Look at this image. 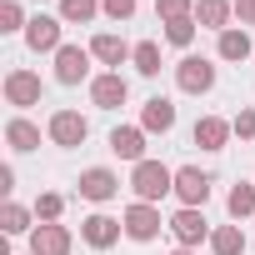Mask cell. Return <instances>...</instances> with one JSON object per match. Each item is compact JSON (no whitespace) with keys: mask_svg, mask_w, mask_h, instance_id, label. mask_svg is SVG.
Segmentation results:
<instances>
[{"mask_svg":"<svg viewBox=\"0 0 255 255\" xmlns=\"http://www.w3.org/2000/svg\"><path fill=\"white\" fill-rule=\"evenodd\" d=\"M130 185H135V195L150 205V200H160L165 190H175V170H165L160 160H140L135 175H130Z\"/></svg>","mask_w":255,"mask_h":255,"instance_id":"6da1fadb","label":"cell"},{"mask_svg":"<svg viewBox=\"0 0 255 255\" xmlns=\"http://www.w3.org/2000/svg\"><path fill=\"white\" fill-rule=\"evenodd\" d=\"M175 85H180L185 95H205V90L215 85V65H210V60H200V55H185V60H180V70H175Z\"/></svg>","mask_w":255,"mask_h":255,"instance_id":"7a4b0ae2","label":"cell"},{"mask_svg":"<svg viewBox=\"0 0 255 255\" xmlns=\"http://www.w3.org/2000/svg\"><path fill=\"white\" fill-rule=\"evenodd\" d=\"M85 75H90V50L60 45V50H55V80H60V85H80Z\"/></svg>","mask_w":255,"mask_h":255,"instance_id":"3957f363","label":"cell"},{"mask_svg":"<svg viewBox=\"0 0 255 255\" xmlns=\"http://www.w3.org/2000/svg\"><path fill=\"white\" fill-rule=\"evenodd\" d=\"M85 135H90L85 115H75V110H55V115H50V140H55V145L70 150V145H80Z\"/></svg>","mask_w":255,"mask_h":255,"instance_id":"277c9868","label":"cell"},{"mask_svg":"<svg viewBox=\"0 0 255 255\" xmlns=\"http://www.w3.org/2000/svg\"><path fill=\"white\" fill-rule=\"evenodd\" d=\"M125 235H130V240H155L160 235V210L145 205V200H135L130 210H125Z\"/></svg>","mask_w":255,"mask_h":255,"instance_id":"5b68a950","label":"cell"},{"mask_svg":"<svg viewBox=\"0 0 255 255\" xmlns=\"http://www.w3.org/2000/svg\"><path fill=\"white\" fill-rule=\"evenodd\" d=\"M5 100L20 105V110L25 105H40V75L35 70H10L5 75Z\"/></svg>","mask_w":255,"mask_h":255,"instance_id":"8992f818","label":"cell"},{"mask_svg":"<svg viewBox=\"0 0 255 255\" xmlns=\"http://www.w3.org/2000/svg\"><path fill=\"white\" fill-rule=\"evenodd\" d=\"M175 195L185 200V205H205L210 200V175L205 170H195V165H185V170H175Z\"/></svg>","mask_w":255,"mask_h":255,"instance_id":"52a82bcc","label":"cell"},{"mask_svg":"<svg viewBox=\"0 0 255 255\" xmlns=\"http://www.w3.org/2000/svg\"><path fill=\"white\" fill-rule=\"evenodd\" d=\"M110 150L120 155V160H145V130H135V125H115L110 130Z\"/></svg>","mask_w":255,"mask_h":255,"instance_id":"ba28073f","label":"cell"},{"mask_svg":"<svg viewBox=\"0 0 255 255\" xmlns=\"http://www.w3.org/2000/svg\"><path fill=\"white\" fill-rule=\"evenodd\" d=\"M170 235H175L180 245H200V240L210 235V225H205V215H200L195 205H185V210H180V215L170 220Z\"/></svg>","mask_w":255,"mask_h":255,"instance_id":"9c48e42d","label":"cell"},{"mask_svg":"<svg viewBox=\"0 0 255 255\" xmlns=\"http://www.w3.org/2000/svg\"><path fill=\"white\" fill-rule=\"evenodd\" d=\"M120 230H125V220H110V215H85V225H80V235H85L95 250H110V245L120 240Z\"/></svg>","mask_w":255,"mask_h":255,"instance_id":"30bf717a","label":"cell"},{"mask_svg":"<svg viewBox=\"0 0 255 255\" xmlns=\"http://www.w3.org/2000/svg\"><path fill=\"white\" fill-rule=\"evenodd\" d=\"M30 255H70V230H65V225H40V230H30Z\"/></svg>","mask_w":255,"mask_h":255,"instance_id":"8fae6325","label":"cell"},{"mask_svg":"<svg viewBox=\"0 0 255 255\" xmlns=\"http://www.w3.org/2000/svg\"><path fill=\"white\" fill-rule=\"evenodd\" d=\"M125 95H130V85H125L120 75H95V80H90V100H95L100 110H115V105H125Z\"/></svg>","mask_w":255,"mask_h":255,"instance_id":"7c38bea8","label":"cell"},{"mask_svg":"<svg viewBox=\"0 0 255 255\" xmlns=\"http://www.w3.org/2000/svg\"><path fill=\"white\" fill-rule=\"evenodd\" d=\"M25 45L30 50H60V20L55 15H35L25 25Z\"/></svg>","mask_w":255,"mask_h":255,"instance_id":"4fadbf2b","label":"cell"},{"mask_svg":"<svg viewBox=\"0 0 255 255\" xmlns=\"http://www.w3.org/2000/svg\"><path fill=\"white\" fill-rule=\"evenodd\" d=\"M120 190V180H115V170H105V165H90L85 175H80V195L85 200H110Z\"/></svg>","mask_w":255,"mask_h":255,"instance_id":"5bb4252c","label":"cell"},{"mask_svg":"<svg viewBox=\"0 0 255 255\" xmlns=\"http://www.w3.org/2000/svg\"><path fill=\"white\" fill-rule=\"evenodd\" d=\"M225 140H230V120H220V115H200L195 120V145L200 150H225Z\"/></svg>","mask_w":255,"mask_h":255,"instance_id":"9a60e30c","label":"cell"},{"mask_svg":"<svg viewBox=\"0 0 255 255\" xmlns=\"http://www.w3.org/2000/svg\"><path fill=\"white\" fill-rule=\"evenodd\" d=\"M140 125H145V130H170V125H175V105L165 100V95H155V100H145V110H140Z\"/></svg>","mask_w":255,"mask_h":255,"instance_id":"2e32d148","label":"cell"},{"mask_svg":"<svg viewBox=\"0 0 255 255\" xmlns=\"http://www.w3.org/2000/svg\"><path fill=\"white\" fill-rule=\"evenodd\" d=\"M90 55L105 60V65H120V60H130V55H135V45H125L120 35H95V40H90Z\"/></svg>","mask_w":255,"mask_h":255,"instance_id":"e0dca14e","label":"cell"},{"mask_svg":"<svg viewBox=\"0 0 255 255\" xmlns=\"http://www.w3.org/2000/svg\"><path fill=\"white\" fill-rule=\"evenodd\" d=\"M235 15V5H230V0H200V5H195V20L200 25H210V30H225V20Z\"/></svg>","mask_w":255,"mask_h":255,"instance_id":"ac0fdd59","label":"cell"},{"mask_svg":"<svg viewBox=\"0 0 255 255\" xmlns=\"http://www.w3.org/2000/svg\"><path fill=\"white\" fill-rule=\"evenodd\" d=\"M210 250H215V255H245V235H240V225H220V230H210Z\"/></svg>","mask_w":255,"mask_h":255,"instance_id":"d6986e66","label":"cell"},{"mask_svg":"<svg viewBox=\"0 0 255 255\" xmlns=\"http://www.w3.org/2000/svg\"><path fill=\"white\" fill-rule=\"evenodd\" d=\"M5 140H10V150H35L40 145V130H35L30 120H10L5 125Z\"/></svg>","mask_w":255,"mask_h":255,"instance_id":"ffe728a7","label":"cell"},{"mask_svg":"<svg viewBox=\"0 0 255 255\" xmlns=\"http://www.w3.org/2000/svg\"><path fill=\"white\" fill-rule=\"evenodd\" d=\"M250 55V35L245 30H220V60H245Z\"/></svg>","mask_w":255,"mask_h":255,"instance_id":"44dd1931","label":"cell"},{"mask_svg":"<svg viewBox=\"0 0 255 255\" xmlns=\"http://www.w3.org/2000/svg\"><path fill=\"white\" fill-rule=\"evenodd\" d=\"M130 60H135V70H140V75H160V45H155V40H140Z\"/></svg>","mask_w":255,"mask_h":255,"instance_id":"7402d4cb","label":"cell"},{"mask_svg":"<svg viewBox=\"0 0 255 255\" xmlns=\"http://www.w3.org/2000/svg\"><path fill=\"white\" fill-rule=\"evenodd\" d=\"M225 205H230V215H235V220L255 215V185H235V190L225 195Z\"/></svg>","mask_w":255,"mask_h":255,"instance_id":"603a6c76","label":"cell"},{"mask_svg":"<svg viewBox=\"0 0 255 255\" xmlns=\"http://www.w3.org/2000/svg\"><path fill=\"white\" fill-rule=\"evenodd\" d=\"M95 0H60V20H75V25H90L95 20Z\"/></svg>","mask_w":255,"mask_h":255,"instance_id":"cb8c5ba5","label":"cell"},{"mask_svg":"<svg viewBox=\"0 0 255 255\" xmlns=\"http://www.w3.org/2000/svg\"><path fill=\"white\" fill-rule=\"evenodd\" d=\"M0 225H5V235H25V230H30V210L10 200L5 210H0Z\"/></svg>","mask_w":255,"mask_h":255,"instance_id":"d4e9b609","label":"cell"},{"mask_svg":"<svg viewBox=\"0 0 255 255\" xmlns=\"http://www.w3.org/2000/svg\"><path fill=\"white\" fill-rule=\"evenodd\" d=\"M195 25H200L195 15H180V20H165V40H170V45H190V40H195Z\"/></svg>","mask_w":255,"mask_h":255,"instance_id":"484cf974","label":"cell"},{"mask_svg":"<svg viewBox=\"0 0 255 255\" xmlns=\"http://www.w3.org/2000/svg\"><path fill=\"white\" fill-rule=\"evenodd\" d=\"M60 210H65V200H60V195H40V200H35V215H40L45 225H55V220H60Z\"/></svg>","mask_w":255,"mask_h":255,"instance_id":"4316f807","label":"cell"},{"mask_svg":"<svg viewBox=\"0 0 255 255\" xmlns=\"http://www.w3.org/2000/svg\"><path fill=\"white\" fill-rule=\"evenodd\" d=\"M155 15L180 20V15H195V5H190V0H155Z\"/></svg>","mask_w":255,"mask_h":255,"instance_id":"83f0119b","label":"cell"},{"mask_svg":"<svg viewBox=\"0 0 255 255\" xmlns=\"http://www.w3.org/2000/svg\"><path fill=\"white\" fill-rule=\"evenodd\" d=\"M20 25H30V20L20 15V5H15V0H5V5H0V30H20Z\"/></svg>","mask_w":255,"mask_h":255,"instance_id":"f1b7e54d","label":"cell"},{"mask_svg":"<svg viewBox=\"0 0 255 255\" xmlns=\"http://www.w3.org/2000/svg\"><path fill=\"white\" fill-rule=\"evenodd\" d=\"M100 10H105L110 20H130V15H135V0H100Z\"/></svg>","mask_w":255,"mask_h":255,"instance_id":"f546056e","label":"cell"},{"mask_svg":"<svg viewBox=\"0 0 255 255\" xmlns=\"http://www.w3.org/2000/svg\"><path fill=\"white\" fill-rule=\"evenodd\" d=\"M230 130H235L240 140H255V110H240V115L230 120Z\"/></svg>","mask_w":255,"mask_h":255,"instance_id":"4dcf8cb0","label":"cell"},{"mask_svg":"<svg viewBox=\"0 0 255 255\" xmlns=\"http://www.w3.org/2000/svg\"><path fill=\"white\" fill-rule=\"evenodd\" d=\"M235 15H240V25H255V0H235Z\"/></svg>","mask_w":255,"mask_h":255,"instance_id":"1f68e13d","label":"cell"},{"mask_svg":"<svg viewBox=\"0 0 255 255\" xmlns=\"http://www.w3.org/2000/svg\"><path fill=\"white\" fill-rule=\"evenodd\" d=\"M170 255H195V250H190V245H180V250H170Z\"/></svg>","mask_w":255,"mask_h":255,"instance_id":"d6a6232c","label":"cell"}]
</instances>
